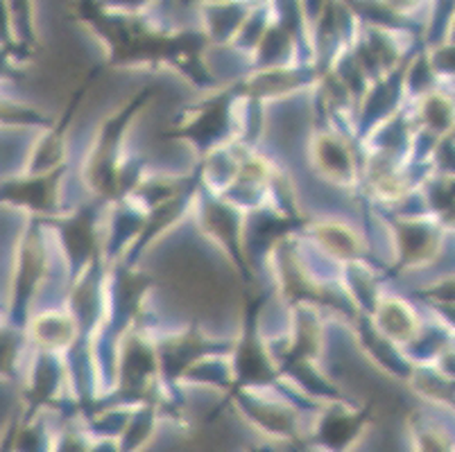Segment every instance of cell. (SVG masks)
Here are the masks:
<instances>
[{
	"label": "cell",
	"mask_w": 455,
	"mask_h": 452,
	"mask_svg": "<svg viewBox=\"0 0 455 452\" xmlns=\"http://www.w3.org/2000/svg\"><path fill=\"white\" fill-rule=\"evenodd\" d=\"M320 238L326 247H331V251L340 256H349L355 251V238L347 229L338 226V224H331V226H324L320 231Z\"/></svg>",
	"instance_id": "obj_2"
},
{
	"label": "cell",
	"mask_w": 455,
	"mask_h": 452,
	"mask_svg": "<svg viewBox=\"0 0 455 452\" xmlns=\"http://www.w3.org/2000/svg\"><path fill=\"white\" fill-rule=\"evenodd\" d=\"M380 326H383L392 337H411V333L415 330L412 314L401 304H386L380 308Z\"/></svg>",
	"instance_id": "obj_1"
}]
</instances>
